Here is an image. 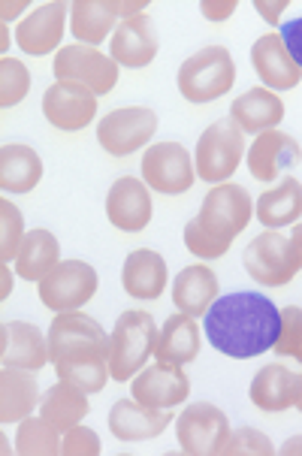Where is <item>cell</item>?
Segmentation results:
<instances>
[{
    "label": "cell",
    "mask_w": 302,
    "mask_h": 456,
    "mask_svg": "<svg viewBox=\"0 0 302 456\" xmlns=\"http://www.w3.org/2000/svg\"><path fill=\"white\" fill-rule=\"evenodd\" d=\"M206 338L233 360H251L273 351L282 332V308L254 290L218 297L206 312Z\"/></svg>",
    "instance_id": "1"
},
{
    "label": "cell",
    "mask_w": 302,
    "mask_h": 456,
    "mask_svg": "<svg viewBox=\"0 0 302 456\" xmlns=\"http://www.w3.org/2000/svg\"><path fill=\"white\" fill-rule=\"evenodd\" d=\"M49 357L61 381L100 393L110 381V336L85 312H61L49 327Z\"/></svg>",
    "instance_id": "2"
},
{
    "label": "cell",
    "mask_w": 302,
    "mask_h": 456,
    "mask_svg": "<svg viewBox=\"0 0 302 456\" xmlns=\"http://www.w3.org/2000/svg\"><path fill=\"white\" fill-rule=\"evenodd\" d=\"M158 342V323L143 308L124 312L110 332V375L112 381H134L145 369Z\"/></svg>",
    "instance_id": "3"
},
{
    "label": "cell",
    "mask_w": 302,
    "mask_h": 456,
    "mask_svg": "<svg viewBox=\"0 0 302 456\" xmlns=\"http://www.w3.org/2000/svg\"><path fill=\"white\" fill-rule=\"evenodd\" d=\"M236 82V61L224 45H206L179 67V91L188 103H212Z\"/></svg>",
    "instance_id": "4"
},
{
    "label": "cell",
    "mask_w": 302,
    "mask_h": 456,
    "mask_svg": "<svg viewBox=\"0 0 302 456\" xmlns=\"http://www.w3.org/2000/svg\"><path fill=\"white\" fill-rule=\"evenodd\" d=\"M242 158H245V134L227 115V118L215 121L212 127H206V134L200 136L197 151H193V167H197V175L203 182L224 184L239 169Z\"/></svg>",
    "instance_id": "5"
},
{
    "label": "cell",
    "mask_w": 302,
    "mask_h": 456,
    "mask_svg": "<svg viewBox=\"0 0 302 456\" xmlns=\"http://www.w3.org/2000/svg\"><path fill=\"white\" fill-rule=\"evenodd\" d=\"M230 436L233 429L227 414L212 402H193L175 420V438L188 456H227Z\"/></svg>",
    "instance_id": "6"
},
{
    "label": "cell",
    "mask_w": 302,
    "mask_h": 456,
    "mask_svg": "<svg viewBox=\"0 0 302 456\" xmlns=\"http://www.w3.org/2000/svg\"><path fill=\"white\" fill-rule=\"evenodd\" d=\"M97 269L85 260H61L55 269L40 281V303L61 312H79L97 293Z\"/></svg>",
    "instance_id": "7"
},
{
    "label": "cell",
    "mask_w": 302,
    "mask_h": 456,
    "mask_svg": "<svg viewBox=\"0 0 302 456\" xmlns=\"http://www.w3.org/2000/svg\"><path fill=\"white\" fill-rule=\"evenodd\" d=\"M158 134V112L149 106H121L100 118L97 142L110 158H127Z\"/></svg>",
    "instance_id": "8"
},
{
    "label": "cell",
    "mask_w": 302,
    "mask_h": 456,
    "mask_svg": "<svg viewBox=\"0 0 302 456\" xmlns=\"http://www.w3.org/2000/svg\"><path fill=\"white\" fill-rule=\"evenodd\" d=\"M242 263H245L248 275H251L254 281L266 284V288H284V284H290L299 273V263L293 257L290 239L282 236L278 230H263L260 236H254L242 254Z\"/></svg>",
    "instance_id": "9"
},
{
    "label": "cell",
    "mask_w": 302,
    "mask_h": 456,
    "mask_svg": "<svg viewBox=\"0 0 302 456\" xmlns=\"http://www.w3.org/2000/svg\"><path fill=\"white\" fill-rule=\"evenodd\" d=\"M55 79L58 82H79L85 88H91L94 94H110L118 85V64L112 58H106L103 52H97L94 45H64L55 55Z\"/></svg>",
    "instance_id": "10"
},
{
    "label": "cell",
    "mask_w": 302,
    "mask_h": 456,
    "mask_svg": "<svg viewBox=\"0 0 302 456\" xmlns=\"http://www.w3.org/2000/svg\"><path fill=\"white\" fill-rule=\"evenodd\" d=\"M251 215H254L251 194H248L242 184L224 182V184H215V188L206 194L197 221L203 224L206 230H212L215 236L233 242V239L248 227Z\"/></svg>",
    "instance_id": "11"
},
{
    "label": "cell",
    "mask_w": 302,
    "mask_h": 456,
    "mask_svg": "<svg viewBox=\"0 0 302 456\" xmlns=\"http://www.w3.org/2000/svg\"><path fill=\"white\" fill-rule=\"evenodd\" d=\"M193 179H197V167L188 149L179 142H158L143 154V182L158 194H184L191 191Z\"/></svg>",
    "instance_id": "12"
},
{
    "label": "cell",
    "mask_w": 302,
    "mask_h": 456,
    "mask_svg": "<svg viewBox=\"0 0 302 456\" xmlns=\"http://www.w3.org/2000/svg\"><path fill=\"white\" fill-rule=\"evenodd\" d=\"M43 115L52 127L58 130H82L94 121L97 115V94L79 82H58L49 85L43 94Z\"/></svg>",
    "instance_id": "13"
},
{
    "label": "cell",
    "mask_w": 302,
    "mask_h": 456,
    "mask_svg": "<svg viewBox=\"0 0 302 456\" xmlns=\"http://www.w3.org/2000/svg\"><path fill=\"white\" fill-rule=\"evenodd\" d=\"M130 396L149 408H164L173 411L191 396V381L184 375V366H169V362H151L130 381Z\"/></svg>",
    "instance_id": "14"
},
{
    "label": "cell",
    "mask_w": 302,
    "mask_h": 456,
    "mask_svg": "<svg viewBox=\"0 0 302 456\" xmlns=\"http://www.w3.org/2000/svg\"><path fill=\"white\" fill-rule=\"evenodd\" d=\"M67 15L69 4H64V0H49V4L34 6L19 21V28H15L19 49L28 52V55H49V52H55L61 45V37H64Z\"/></svg>",
    "instance_id": "15"
},
{
    "label": "cell",
    "mask_w": 302,
    "mask_h": 456,
    "mask_svg": "<svg viewBox=\"0 0 302 456\" xmlns=\"http://www.w3.org/2000/svg\"><path fill=\"white\" fill-rule=\"evenodd\" d=\"M299 158H302L299 142L290 134H282L278 127L254 136L251 149L245 154L248 173L257 182H278V175L290 173L299 164Z\"/></svg>",
    "instance_id": "16"
},
{
    "label": "cell",
    "mask_w": 302,
    "mask_h": 456,
    "mask_svg": "<svg viewBox=\"0 0 302 456\" xmlns=\"http://www.w3.org/2000/svg\"><path fill=\"white\" fill-rule=\"evenodd\" d=\"M106 218L121 233H139L151 221L149 184L134 175H121L106 194Z\"/></svg>",
    "instance_id": "17"
},
{
    "label": "cell",
    "mask_w": 302,
    "mask_h": 456,
    "mask_svg": "<svg viewBox=\"0 0 302 456\" xmlns=\"http://www.w3.org/2000/svg\"><path fill=\"white\" fill-rule=\"evenodd\" d=\"M0 360H4V366L40 372L45 362H52L49 336H43L37 323L6 321L0 327Z\"/></svg>",
    "instance_id": "18"
},
{
    "label": "cell",
    "mask_w": 302,
    "mask_h": 456,
    "mask_svg": "<svg viewBox=\"0 0 302 456\" xmlns=\"http://www.w3.org/2000/svg\"><path fill=\"white\" fill-rule=\"evenodd\" d=\"M173 414L164 411V408H149L143 402L130 399H118L110 411V432L118 442H149V438L164 436Z\"/></svg>",
    "instance_id": "19"
},
{
    "label": "cell",
    "mask_w": 302,
    "mask_h": 456,
    "mask_svg": "<svg viewBox=\"0 0 302 456\" xmlns=\"http://www.w3.org/2000/svg\"><path fill=\"white\" fill-rule=\"evenodd\" d=\"M160 49V37H158V25L149 19V15H136V19L118 21L112 40H110V52L115 64L124 67H149L154 58H158Z\"/></svg>",
    "instance_id": "20"
},
{
    "label": "cell",
    "mask_w": 302,
    "mask_h": 456,
    "mask_svg": "<svg viewBox=\"0 0 302 456\" xmlns=\"http://www.w3.org/2000/svg\"><path fill=\"white\" fill-rule=\"evenodd\" d=\"M251 67L257 69L260 82L269 91H288L297 88L302 79V69L293 64L288 45L278 34H263L257 43L251 45Z\"/></svg>",
    "instance_id": "21"
},
{
    "label": "cell",
    "mask_w": 302,
    "mask_h": 456,
    "mask_svg": "<svg viewBox=\"0 0 302 456\" xmlns=\"http://www.w3.org/2000/svg\"><path fill=\"white\" fill-rule=\"evenodd\" d=\"M121 288L134 299H158L167 288V260L151 248H136L127 254L121 269Z\"/></svg>",
    "instance_id": "22"
},
{
    "label": "cell",
    "mask_w": 302,
    "mask_h": 456,
    "mask_svg": "<svg viewBox=\"0 0 302 456\" xmlns=\"http://www.w3.org/2000/svg\"><path fill=\"white\" fill-rule=\"evenodd\" d=\"M200 345H203V332L197 327V318L191 314H173L158 330V342H154V357L169 366H188L197 360Z\"/></svg>",
    "instance_id": "23"
},
{
    "label": "cell",
    "mask_w": 302,
    "mask_h": 456,
    "mask_svg": "<svg viewBox=\"0 0 302 456\" xmlns=\"http://www.w3.org/2000/svg\"><path fill=\"white\" fill-rule=\"evenodd\" d=\"M284 100L269 88H251L245 94H239L233 100V110H230V118L236 121L242 134H266V130H275L284 118Z\"/></svg>",
    "instance_id": "24"
},
{
    "label": "cell",
    "mask_w": 302,
    "mask_h": 456,
    "mask_svg": "<svg viewBox=\"0 0 302 456\" xmlns=\"http://www.w3.org/2000/svg\"><path fill=\"white\" fill-rule=\"evenodd\" d=\"M40 387L37 372L4 366L0 372V423H21L40 408Z\"/></svg>",
    "instance_id": "25"
},
{
    "label": "cell",
    "mask_w": 302,
    "mask_h": 456,
    "mask_svg": "<svg viewBox=\"0 0 302 456\" xmlns=\"http://www.w3.org/2000/svg\"><path fill=\"white\" fill-rule=\"evenodd\" d=\"M218 299V275L203 263L184 266L179 275L173 278V303L179 312L191 314V318H206V312Z\"/></svg>",
    "instance_id": "26"
},
{
    "label": "cell",
    "mask_w": 302,
    "mask_h": 456,
    "mask_svg": "<svg viewBox=\"0 0 302 456\" xmlns=\"http://www.w3.org/2000/svg\"><path fill=\"white\" fill-rule=\"evenodd\" d=\"M118 28V12L115 0H76L69 4V34L82 45H97L103 40H112Z\"/></svg>",
    "instance_id": "27"
},
{
    "label": "cell",
    "mask_w": 302,
    "mask_h": 456,
    "mask_svg": "<svg viewBox=\"0 0 302 456\" xmlns=\"http://www.w3.org/2000/svg\"><path fill=\"white\" fill-rule=\"evenodd\" d=\"M248 396L266 414L288 411V408H293V402H297V375L288 366H282V362H269V366H263L254 375Z\"/></svg>",
    "instance_id": "28"
},
{
    "label": "cell",
    "mask_w": 302,
    "mask_h": 456,
    "mask_svg": "<svg viewBox=\"0 0 302 456\" xmlns=\"http://www.w3.org/2000/svg\"><path fill=\"white\" fill-rule=\"evenodd\" d=\"M91 411V402H88V393L79 390L76 384L69 381H58L52 384L49 390L43 393V402H40V417L55 427L61 436L69 432L73 427H79V423L88 417Z\"/></svg>",
    "instance_id": "29"
},
{
    "label": "cell",
    "mask_w": 302,
    "mask_h": 456,
    "mask_svg": "<svg viewBox=\"0 0 302 456\" xmlns=\"http://www.w3.org/2000/svg\"><path fill=\"white\" fill-rule=\"evenodd\" d=\"M43 179V160L30 145L12 142L0 149V188L4 194H28Z\"/></svg>",
    "instance_id": "30"
},
{
    "label": "cell",
    "mask_w": 302,
    "mask_h": 456,
    "mask_svg": "<svg viewBox=\"0 0 302 456\" xmlns=\"http://www.w3.org/2000/svg\"><path fill=\"white\" fill-rule=\"evenodd\" d=\"M257 221L266 230H282L290 227L302 218V182L297 179H282L275 188H269L266 194L257 197Z\"/></svg>",
    "instance_id": "31"
},
{
    "label": "cell",
    "mask_w": 302,
    "mask_h": 456,
    "mask_svg": "<svg viewBox=\"0 0 302 456\" xmlns=\"http://www.w3.org/2000/svg\"><path fill=\"white\" fill-rule=\"evenodd\" d=\"M58 263H61V245L55 233H49L43 227L28 230L25 242L19 248V257H15V275L40 284Z\"/></svg>",
    "instance_id": "32"
},
{
    "label": "cell",
    "mask_w": 302,
    "mask_h": 456,
    "mask_svg": "<svg viewBox=\"0 0 302 456\" xmlns=\"http://www.w3.org/2000/svg\"><path fill=\"white\" fill-rule=\"evenodd\" d=\"M15 453L61 456V432L45 417H25L15 432Z\"/></svg>",
    "instance_id": "33"
},
{
    "label": "cell",
    "mask_w": 302,
    "mask_h": 456,
    "mask_svg": "<svg viewBox=\"0 0 302 456\" xmlns=\"http://www.w3.org/2000/svg\"><path fill=\"white\" fill-rule=\"evenodd\" d=\"M30 91V73L21 61L15 58H0V106L12 110Z\"/></svg>",
    "instance_id": "34"
},
{
    "label": "cell",
    "mask_w": 302,
    "mask_h": 456,
    "mask_svg": "<svg viewBox=\"0 0 302 456\" xmlns=\"http://www.w3.org/2000/svg\"><path fill=\"white\" fill-rule=\"evenodd\" d=\"M25 221L21 212L12 206V200H0V263H10L19 257V248L25 242Z\"/></svg>",
    "instance_id": "35"
},
{
    "label": "cell",
    "mask_w": 302,
    "mask_h": 456,
    "mask_svg": "<svg viewBox=\"0 0 302 456\" xmlns=\"http://www.w3.org/2000/svg\"><path fill=\"white\" fill-rule=\"evenodd\" d=\"M184 245H188V251L193 254V257L215 260V257H224V254H227V248L233 242H230V239L215 236L212 230H206L203 224L193 218V221L184 224Z\"/></svg>",
    "instance_id": "36"
},
{
    "label": "cell",
    "mask_w": 302,
    "mask_h": 456,
    "mask_svg": "<svg viewBox=\"0 0 302 456\" xmlns=\"http://www.w3.org/2000/svg\"><path fill=\"white\" fill-rule=\"evenodd\" d=\"M273 453H275V444L269 442L260 429L239 427L233 429V436H230L227 456H273Z\"/></svg>",
    "instance_id": "37"
},
{
    "label": "cell",
    "mask_w": 302,
    "mask_h": 456,
    "mask_svg": "<svg viewBox=\"0 0 302 456\" xmlns=\"http://www.w3.org/2000/svg\"><path fill=\"white\" fill-rule=\"evenodd\" d=\"M299 345H302V308L288 305L282 308V332H278V342L273 351L278 357H293Z\"/></svg>",
    "instance_id": "38"
},
{
    "label": "cell",
    "mask_w": 302,
    "mask_h": 456,
    "mask_svg": "<svg viewBox=\"0 0 302 456\" xmlns=\"http://www.w3.org/2000/svg\"><path fill=\"white\" fill-rule=\"evenodd\" d=\"M103 447H100V436L88 427H73L69 432H64L61 438V456H97Z\"/></svg>",
    "instance_id": "39"
},
{
    "label": "cell",
    "mask_w": 302,
    "mask_h": 456,
    "mask_svg": "<svg viewBox=\"0 0 302 456\" xmlns=\"http://www.w3.org/2000/svg\"><path fill=\"white\" fill-rule=\"evenodd\" d=\"M278 37H282L284 45H288L293 64H297V67L302 69V15H299V19L284 21L282 30H278Z\"/></svg>",
    "instance_id": "40"
},
{
    "label": "cell",
    "mask_w": 302,
    "mask_h": 456,
    "mask_svg": "<svg viewBox=\"0 0 302 456\" xmlns=\"http://www.w3.org/2000/svg\"><path fill=\"white\" fill-rule=\"evenodd\" d=\"M200 10H203L206 19L221 21V19H230V15L236 12V0H224V4H212V0H203V4H200Z\"/></svg>",
    "instance_id": "41"
},
{
    "label": "cell",
    "mask_w": 302,
    "mask_h": 456,
    "mask_svg": "<svg viewBox=\"0 0 302 456\" xmlns=\"http://www.w3.org/2000/svg\"><path fill=\"white\" fill-rule=\"evenodd\" d=\"M254 10H260V12H263V19L273 21V25H275L278 15L288 10V4H284V0H282V4H266V0H254Z\"/></svg>",
    "instance_id": "42"
},
{
    "label": "cell",
    "mask_w": 302,
    "mask_h": 456,
    "mask_svg": "<svg viewBox=\"0 0 302 456\" xmlns=\"http://www.w3.org/2000/svg\"><path fill=\"white\" fill-rule=\"evenodd\" d=\"M288 239H290V248H293V257H297V263H299V269H302V224H297V227H293V233H290Z\"/></svg>",
    "instance_id": "43"
},
{
    "label": "cell",
    "mask_w": 302,
    "mask_h": 456,
    "mask_svg": "<svg viewBox=\"0 0 302 456\" xmlns=\"http://www.w3.org/2000/svg\"><path fill=\"white\" fill-rule=\"evenodd\" d=\"M0 278H4V290H0V297L10 299V293H12V269H10V263H0Z\"/></svg>",
    "instance_id": "44"
},
{
    "label": "cell",
    "mask_w": 302,
    "mask_h": 456,
    "mask_svg": "<svg viewBox=\"0 0 302 456\" xmlns=\"http://www.w3.org/2000/svg\"><path fill=\"white\" fill-rule=\"evenodd\" d=\"M278 453H282V456H297V453H302V436L288 438V442L278 447Z\"/></svg>",
    "instance_id": "45"
},
{
    "label": "cell",
    "mask_w": 302,
    "mask_h": 456,
    "mask_svg": "<svg viewBox=\"0 0 302 456\" xmlns=\"http://www.w3.org/2000/svg\"><path fill=\"white\" fill-rule=\"evenodd\" d=\"M28 4H4L0 6V15H4V25H10V19H15L21 10H25Z\"/></svg>",
    "instance_id": "46"
},
{
    "label": "cell",
    "mask_w": 302,
    "mask_h": 456,
    "mask_svg": "<svg viewBox=\"0 0 302 456\" xmlns=\"http://www.w3.org/2000/svg\"><path fill=\"white\" fill-rule=\"evenodd\" d=\"M0 49H10V25H4L0 28Z\"/></svg>",
    "instance_id": "47"
},
{
    "label": "cell",
    "mask_w": 302,
    "mask_h": 456,
    "mask_svg": "<svg viewBox=\"0 0 302 456\" xmlns=\"http://www.w3.org/2000/svg\"><path fill=\"white\" fill-rule=\"evenodd\" d=\"M293 408L302 411V375H297V402H293Z\"/></svg>",
    "instance_id": "48"
},
{
    "label": "cell",
    "mask_w": 302,
    "mask_h": 456,
    "mask_svg": "<svg viewBox=\"0 0 302 456\" xmlns=\"http://www.w3.org/2000/svg\"><path fill=\"white\" fill-rule=\"evenodd\" d=\"M293 360H299V362H302V345L297 347V354H293Z\"/></svg>",
    "instance_id": "49"
}]
</instances>
